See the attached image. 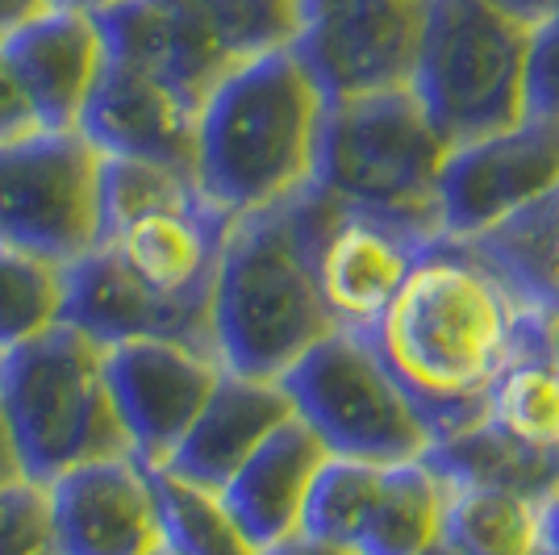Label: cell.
I'll use <instances>...</instances> for the list:
<instances>
[{"mask_svg":"<svg viewBox=\"0 0 559 555\" xmlns=\"http://www.w3.org/2000/svg\"><path fill=\"white\" fill-rule=\"evenodd\" d=\"M535 314L472 243L439 234L364 334L439 442L480 422L492 380L518 355Z\"/></svg>","mask_w":559,"mask_h":555,"instance_id":"6da1fadb","label":"cell"},{"mask_svg":"<svg viewBox=\"0 0 559 555\" xmlns=\"http://www.w3.org/2000/svg\"><path fill=\"white\" fill-rule=\"evenodd\" d=\"M330 96L293 47L230 68L197 114V188L226 217L313 185Z\"/></svg>","mask_w":559,"mask_h":555,"instance_id":"7a4b0ae2","label":"cell"},{"mask_svg":"<svg viewBox=\"0 0 559 555\" xmlns=\"http://www.w3.org/2000/svg\"><path fill=\"white\" fill-rule=\"evenodd\" d=\"M297 197L242 213L226 231L210 297L213 351L226 371L280 380L338 330L313 280Z\"/></svg>","mask_w":559,"mask_h":555,"instance_id":"3957f363","label":"cell"},{"mask_svg":"<svg viewBox=\"0 0 559 555\" xmlns=\"http://www.w3.org/2000/svg\"><path fill=\"white\" fill-rule=\"evenodd\" d=\"M447 139L421 109L414 84L330 101L313 185L338 205L380 213L439 238V180Z\"/></svg>","mask_w":559,"mask_h":555,"instance_id":"277c9868","label":"cell"},{"mask_svg":"<svg viewBox=\"0 0 559 555\" xmlns=\"http://www.w3.org/2000/svg\"><path fill=\"white\" fill-rule=\"evenodd\" d=\"M0 410L25 476L43 485L75 463L130 456L105 380V347L68 322L0 355Z\"/></svg>","mask_w":559,"mask_h":555,"instance_id":"5b68a950","label":"cell"},{"mask_svg":"<svg viewBox=\"0 0 559 555\" xmlns=\"http://www.w3.org/2000/svg\"><path fill=\"white\" fill-rule=\"evenodd\" d=\"M531 25L497 0H430L414 93L447 146L526 117Z\"/></svg>","mask_w":559,"mask_h":555,"instance_id":"8992f818","label":"cell"},{"mask_svg":"<svg viewBox=\"0 0 559 555\" xmlns=\"http://www.w3.org/2000/svg\"><path fill=\"white\" fill-rule=\"evenodd\" d=\"M293 414L330 456L409 463L435 451V430L364 330H330L280 376Z\"/></svg>","mask_w":559,"mask_h":555,"instance_id":"52a82bcc","label":"cell"},{"mask_svg":"<svg viewBox=\"0 0 559 555\" xmlns=\"http://www.w3.org/2000/svg\"><path fill=\"white\" fill-rule=\"evenodd\" d=\"M100 151L80 130L0 142V247L59 268L100 243Z\"/></svg>","mask_w":559,"mask_h":555,"instance_id":"ba28073f","label":"cell"},{"mask_svg":"<svg viewBox=\"0 0 559 555\" xmlns=\"http://www.w3.org/2000/svg\"><path fill=\"white\" fill-rule=\"evenodd\" d=\"M297 205L326 314L338 330H372L430 238L380 213L338 205L318 185L305 188Z\"/></svg>","mask_w":559,"mask_h":555,"instance_id":"9c48e42d","label":"cell"},{"mask_svg":"<svg viewBox=\"0 0 559 555\" xmlns=\"http://www.w3.org/2000/svg\"><path fill=\"white\" fill-rule=\"evenodd\" d=\"M559 188V117L526 114L497 134L447 151L439 222L447 238H480Z\"/></svg>","mask_w":559,"mask_h":555,"instance_id":"30bf717a","label":"cell"},{"mask_svg":"<svg viewBox=\"0 0 559 555\" xmlns=\"http://www.w3.org/2000/svg\"><path fill=\"white\" fill-rule=\"evenodd\" d=\"M222 364L167 339H134L105 347V380L114 393L130 456L142 468H164L201 405L210 401Z\"/></svg>","mask_w":559,"mask_h":555,"instance_id":"8fae6325","label":"cell"},{"mask_svg":"<svg viewBox=\"0 0 559 555\" xmlns=\"http://www.w3.org/2000/svg\"><path fill=\"white\" fill-rule=\"evenodd\" d=\"M59 555H151L164 547L151 468L134 456L75 463L47 481Z\"/></svg>","mask_w":559,"mask_h":555,"instance_id":"7c38bea8","label":"cell"},{"mask_svg":"<svg viewBox=\"0 0 559 555\" xmlns=\"http://www.w3.org/2000/svg\"><path fill=\"white\" fill-rule=\"evenodd\" d=\"M63 322L100 347L134 339H167L217 359L210 305L167 302L151 293L142 280L126 272V263L105 243H96L93 251L63 268Z\"/></svg>","mask_w":559,"mask_h":555,"instance_id":"4fadbf2b","label":"cell"},{"mask_svg":"<svg viewBox=\"0 0 559 555\" xmlns=\"http://www.w3.org/2000/svg\"><path fill=\"white\" fill-rule=\"evenodd\" d=\"M197 114L201 109L188 105L185 96H176L167 84L126 63H114L105 55V71L80 117V134L100 155L151 160L192 176L197 172Z\"/></svg>","mask_w":559,"mask_h":555,"instance_id":"5bb4252c","label":"cell"},{"mask_svg":"<svg viewBox=\"0 0 559 555\" xmlns=\"http://www.w3.org/2000/svg\"><path fill=\"white\" fill-rule=\"evenodd\" d=\"M234 217L213 209L205 197H188L180 205H164L126 222L105 247L126 263V272L142 280L167 302L210 305L217 255Z\"/></svg>","mask_w":559,"mask_h":555,"instance_id":"9a60e30c","label":"cell"},{"mask_svg":"<svg viewBox=\"0 0 559 555\" xmlns=\"http://www.w3.org/2000/svg\"><path fill=\"white\" fill-rule=\"evenodd\" d=\"M43 130H80L84 105L105 71V38L88 13L55 9L0 38Z\"/></svg>","mask_w":559,"mask_h":555,"instance_id":"2e32d148","label":"cell"},{"mask_svg":"<svg viewBox=\"0 0 559 555\" xmlns=\"http://www.w3.org/2000/svg\"><path fill=\"white\" fill-rule=\"evenodd\" d=\"M96 25L114 63L159 80L197 109L234 68L180 0H126L100 13Z\"/></svg>","mask_w":559,"mask_h":555,"instance_id":"e0dca14e","label":"cell"},{"mask_svg":"<svg viewBox=\"0 0 559 555\" xmlns=\"http://www.w3.org/2000/svg\"><path fill=\"white\" fill-rule=\"evenodd\" d=\"M288 417H293V401L280 380L222 368L210 401L201 405L197 422L188 426V435L164 468L205 488H226L234 472L251 460Z\"/></svg>","mask_w":559,"mask_h":555,"instance_id":"ac0fdd59","label":"cell"},{"mask_svg":"<svg viewBox=\"0 0 559 555\" xmlns=\"http://www.w3.org/2000/svg\"><path fill=\"white\" fill-rule=\"evenodd\" d=\"M326 460L330 451L318 442V435L293 414L226 481L222 497L259 552L301 534L309 493H313V481H318Z\"/></svg>","mask_w":559,"mask_h":555,"instance_id":"d6986e66","label":"cell"},{"mask_svg":"<svg viewBox=\"0 0 559 555\" xmlns=\"http://www.w3.org/2000/svg\"><path fill=\"white\" fill-rule=\"evenodd\" d=\"M480 422L522 451L559 456V359L551 318L535 314L518 355L492 380Z\"/></svg>","mask_w":559,"mask_h":555,"instance_id":"ffe728a7","label":"cell"},{"mask_svg":"<svg viewBox=\"0 0 559 555\" xmlns=\"http://www.w3.org/2000/svg\"><path fill=\"white\" fill-rule=\"evenodd\" d=\"M451 485L435 460L389 463L350 555H426L443 543Z\"/></svg>","mask_w":559,"mask_h":555,"instance_id":"44dd1931","label":"cell"},{"mask_svg":"<svg viewBox=\"0 0 559 555\" xmlns=\"http://www.w3.org/2000/svg\"><path fill=\"white\" fill-rule=\"evenodd\" d=\"M451 485L443 543L455 555H547V501L489 485Z\"/></svg>","mask_w":559,"mask_h":555,"instance_id":"7402d4cb","label":"cell"},{"mask_svg":"<svg viewBox=\"0 0 559 555\" xmlns=\"http://www.w3.org/2000/svg\"><path fill=\"white\" fill-rule=\"evenodd\" d=\"M464 243L485 255L531 309L559 322V188L506 226Z\"/></svg>","mask_w":559,"mask_h":555,"instance_id":"603a6c76","label":"cell"},{"mask_svg":"<svg viewBox=\"0 0 559 555\" xmlns=\"http://www.w3.org/2000/svg\"><path fill=\"white\" fill-rule=\"evenodd\" d=\"M430 460L455 485L510 488V493H526L538 501H551L559 493V456L522 451L501 435H492L485 422H472L464 430L439 439Z\"/></svg>","mask_w":559,"mask_h":555,"instance_id":"cb8c5ba5","label":"cell"},{"mask_svg":"<svg viewBox=\"0 0 559 555\" xmlns=\"http://www.w3.org/2000/svg\"><path fill=\"white\" fill-rule=\"evenodd\" d=\"M155 506H159V531L164 547L176 555H263L251 534L238 527L222 488H205L185 481L167 468H151Z\"/></svg>","mask_w":559,"mask_h":555,"instance_id":"d4e9b609","label":"cell"},{"mask_svg":"<svg viewBox=\"0 0 559 555\" xmlns=\"http://www.w3.org/2000/svg\"><path fill=\"white\" fill-rule=\"evenodd\" d=\"M63 322V268L0 247V355L43 339Z\"/></svg>","mask_w":559,"mask_h":555,"instance_id":"484cf974","label":"cell"},{"mask_svg":"<svg viewBox=\"0 0 559 555\" xmlns=\"http://www.w3.org/2000/svg\"><path fill=\"white\" fill-rule=\"evenodd\" d=\"M180 4L234 68L267 50L293 47L301 34L297 0H180Z\"/></svg>","mask_w":559,"mask_h":555,"instance_id":"4316f807","label":"cell"},{"mask_svg":"<svg viewBox=\"0 0 559 555\" xmlns=\"http://www.w3.org/2000/svg\"><path fill=\"white\" fill-rule=\"evenodd\" d=\"M188 197H201V188L192 176L176 172V167L151 160H126V155H100V185H96L100 243L142 213L180 205Z\"/></svg>","mask_w":559,"mask_h":555,"instance_id":"83f0119b","label":"cell"},{"mask_svg":"<svg viewBox=\"0 0 559 555\" xmlns=\"http://www.w3.org/2000/svg\"><path fill=\"white\" fill-rule=\"evenodd\" d=\"M0 555H59L43 481L22 476L0 488Z\"/></svg>","mask_w":559,"mask_h":555,"instance_id":"f1b7e54d","label":"cell"},{"mask_svg":"<svg viewBox=\"0 0 559 555\" xmlns=\"http://www.w3.org/2000/svg\"><path fill=\"white\" fill-rule=\"evenodd\" d=\"M526 114L559 117V13L531 25L526 59Z\"/></svg>","mask_w":559,"mask_h":555,"instance_id":"f546056e","label":"cell"},{"mask_svg":"<svg viewBox=\"0 0 559 555\" xmlns=\"http://www.w3.org/2000/svg\"><path fill=\"white\" fill-rule=\"evenodd\" d=\"M34 130H43V126H38V117L29 109V96H25L13 63H9V55L0 47V142L25 139Z\"/></svg>","mask_w":559,"mask_h":555,"instance_id":"4dcf8cb0","label":"cell"},{"mask_svg":"<svg viewBox=\"0 0 559 555\" xmlns=\"http://www.w3.org/2000/svg\"><path fill=\"white\" fill-rule=\"evenodd\" d=\"M401 4H414V0H297L301 25L343 22V17H376V13H389V9H401Z\"/></svg>","mask_w":559,"mask_h":555,"instance_id":"1f68e13d","label":"cell"},{"mask_svg":"<svg viewBox=\"0 0 559 555\" xmlns=\"http://www.w3.org/2000/svg\"><path fill=\"white\" fill-rule=\"evenodd\" d=\"M22 476H25L22 451H17V442H13L9 417H4V410H0V488L13 485V481H22Z\"/></svg>","mask_w":559,"mask_h":555,"instance_id":"d6a6232c","label":"cell"},{"mask_svg":"<svg viewBox=\"0 0 559 555\" xmlns=\"http://www.w3.org/2000/svg\"><path fill=\"white\" fill-rule=\"evenodd\" d=\"M50 0H0V38L13 34L17 25L34 22L38 13H47Z\"/></svg>","mask_w":559,"mask_h":555,"instance_id":"836d02e7","label":"cell"},{"mask_svg":"<svg viewBox=\"0 0 559 555\" xmlns=\"http://www.w3.org/2000/svg\"><path fill=\"white\" fill-rule=\"evenodd\" d=\"M497 4L510 9L513 17H522L526 25H538L559 13V0H497Z\"/></svg>","mask_w":559,"mask_h":555,"instance_id":"e575fe53","label":"cell"},{"mask_svg":"<svg viewBox=\"0 0 559 555\" xmlns=\"http://www.w3.org/2000/svg\"><path fill=\"white\" fill-rule=\"evenodd\" d=\"M263 555H350V552L330 547V543H318V539H309V534H293V539H284L276 547H267Z\"/></svg>","mask_w":559,"mask_h":555,"instance_id":"d590c367","label":"cell"},{"mask_svg":"<svg viewBox=\"0 0 559 555\" xmlns=\"http://www.w3.org/2000/svg\"><path fill=\"white\" fill-rule=\"evenodd\" d=\"M55 9H75V13H88V17H100V13H109L117 4H126V0H50Z\"/></svg>","mask_w":559,"mask_h":555,"instance_id":"8d00e7d4","label":"cell"},{"mask_svg":"<svg viewBox=\"0 0 559 555\" xmlns=\"http://www.w3.org/2000/svg\"><path fill=\"white\" fill-rule=\"evenodd\" d=\"M547 543H551V552H559V493L547 501Z\"/></svg>","mask_w":559,"mask_h":555,"instance_id":"74e56055","label":"cell"},{"mask_svg":"<svg viewBox=\"0 0 559 555\" xmlns=\"http://www.w3.org/2000/svg\"><path fill=\"white\" fill-rule=\"evenodd\" d=\"M551 343H556V359H559V322H551Z\"/></svg>","mask_w":559,"mask_h":555,"instance_id":"f35d334b","label":"cell"},{"mask_svg":"<svg viewBox=\"0 0 559 555\" xmlns=\"http://www.w3.org/2000/svg\"><path fill=\"white\" fill-rule=\"evenodd\" d=\"M426 555H455V552H451V547H447V543H439V547H435V552H426Z\"/></svg>","mask_w":559,"mask_h":555,"instance_id":"ab89813d","label":"cell"},{"mask_svg":"<svg viewBox=\"0 0 559 555\" xmlns=\"http://www.w3.org/2000/svg\"><path fill=\"white\" fill-rule=\"evenodd\" d=\"M151 555H176V552H167V547H159V552H151Z\"/></svg>","mask_w":559,"mask_h":555,"instance_id":"60d3db41","label":"cell"},{"mask_svg":"<svg viewBox=\"0 0 559 555\" xmlns=\"http://www.w3.org/2000/svg\"><path fill=\"white\" fill-rule=\"evenodd\" d=\"M547 555H559V552H547Z\"/></svg>","mask_w":559,"mask_h":555,"instance_id":"b9f144b4","label":"cell"}]
</instances>
